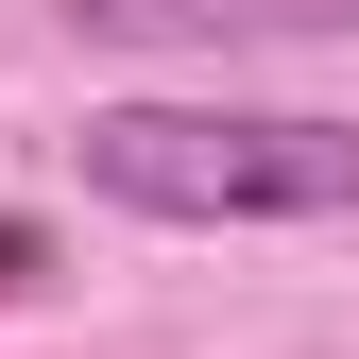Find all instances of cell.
Returning <instances> with one entry per match:
<instances>
[{"label":"cell","mask_w":359,"mask_h":359,"mask_svg":"<svg viewBox=\"0 0 359 359\" xmlns=\"http://www.w3.org/2000/svg\"><path fill=\"white\" fill-rule=\"evenodd\" d=\"M34 274H52V240H34V222H0V308H18Z\"/></svg>","instance_id":"7a4b0ae2"},{"label":"cell","mask_w":359,"mask_h":359,"mask_svg":"<svg viewBox=\"0 0 359 359\" xmlns=\"http://www.w3.org/2000/svg\"><path fill=\"white\" fill-rule=\"evenodd\" d=\"M86 205L120 222H342L359 205V120H308V103H86Z\"/></svg>","instance_id":"6da1fadb"}]
</instances>
